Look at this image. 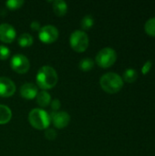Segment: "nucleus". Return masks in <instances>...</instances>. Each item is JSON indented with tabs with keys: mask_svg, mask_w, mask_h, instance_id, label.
I'll use <instances>...</instances> for the list:
<instances>
[{
	"mask_svg": "<svg viewBox=\"0 0 155 156\" xmlns=\"http://www.w3.org/2000/svg\"><path fill=\"white\" fill-rule=\"evenodd\" d=\"M17 41H18V44H19L20 47H22V48H27V47H30L33 44L34 38H33V37L30 34L24 33V34H21L18 37Z\"/></svg>",
	"mask_w": 155,
	"mask_h": 156,
	"instance_id": "obj_15",
	"label": "nucleus"
},
{
	"mask_svg": "<svg viewBox=\"0 0 155 156\" xmlns=\"http://www.w3.org/2000/svg\"><path fill=\"white\" fill-rule=\"evenodd\" d=\"M100 84L103 90L113 94L120 91L123 86V80L120 75L114 72H109L101 76Z\"/></svg>",
	"mask_w": 155,
	"mask_h": 156,
	"instance_id": "obj_2",
	"label": "nucleus"
},
{
	"mask_svg": "<svg viewBox=\"0 0 155 156\" xmlns=\"http://www.w3.org/2000/svg\"><path fill=\"white\" fill-rule=\"evenodd\" d=\"M16 91L15 83L8 78L0 77V96L1 97H11Z\"/></svg>",
	"mask_w": 155,
	"mask_h": 156,
	"instance_id": "obj_10",
	"label": "nucleus"
},
{
	"mask_svg": "<svg viewBox=\"0 0 155 156\" xmlns=\"http://www.w3.org/2000/svg\"><path fill=\"white\" fill-rule=\"evenodd\" d=\"M117 59L116 51L111 48H104L100 49L96 56V62L100 68H109L112 66Z\"/></svg>",
	"mask_w": 155,
	"mask_h": 156,
	"instance_id": "obj_5",
	"label": "nucleus"
},
{
	"mask_svg": "<svg viewBox=\"0 0 155 156\" xmlns=\"http://www.w3.org/2000/svg\"><path fill=\"white\" fill-rule=\"evenodd\" d=\"M49 116L53 125L58 129H63L67 127L70 122V116L66 112H52Z\"/></svg>",
	"mask_w": 155,
	"mask_h": 156,
	"instance_id": "obj_8",
	"label": "nucleus"
},
{
	"mask_svg": "<svg viewBox=\"0 0 155 156\" xmlns=\"http://www.w3.org/2000/svg\"><path fill=\"white\" fill-rule=\"evenodd\" d=\"M151 68H152V61H147L145 64H144V66L143 67V69H142V71H143V74H147L148 72H149V70L151 69Z\"/></svg>",
	"mask_w": 155,
	"mask_h": 156,
	"instance_id": "obj_24",
	"label": "nucleus"
},
{
	"mask_svg": "<svg viewBox=\"0 0 155 156\" xmlns=\"http://www.w3.org/2000/svg\"><path fill=\"white\" fill-rule=\"evenodd\" d=\"M45 137L48 139V140H55L56 137H57V133L55 130L53 129H48L46 132H45Z\"/></svg>",
	"mask_w": 155,
	"mask_h": 156,
	"instance_id": "obj_22",
	"label": "nucleus"
},
{
	"mask_svg": "<svg viewBox=\"0 0 155 156\" xmlns=\"http://www.w3.org/2000/svg\"><path fill=\"white\" fill-rule=\"evenodd\" d=\"M37 93V87L33 83H25L20 88V95L27 100L36 98Z\"/></svg>",
	"mask_w": 155,
	"mask_h": 156,
	"instance_id": "obj_11",
	"label": "nucleus"
},
{
	"mask_svg": "<svg viewBox=\"0 0 155 156\" xmlns=\"http://www.w3.org/2000/svg\"><path fill=\"white\" fill-rule=\"evenodd\" d=\"M50 105H51V109L53 110V112H58V111L59 110L60 106H61L59 100H57V99L53 100V101L50 102Z\"/></svg>",
	"mask_w": 155,
	"mask_h": 156,
	"instance_id": "obj_23",
	"label": "nucleus"
},
{
	"mask_svg": "<svg viewBox=\"0 0 155 156\" xmlns=\"http://www.w3.org/2000/svg\"><path fill=\"white\" fill-rule=\"evenodd\" d=\"M89 37L86 32L82 30H76L71 33L69 43L71 48L77 52H83L89 47Z\"/></svg>",
	"mask_w": 155,
	"mask_h": 156,
	"instance_id": "obj_4",
	"label": "nucleus"
},
{
	"mask_svg": "<svg viewBox=\"0 0 155 156\" xmlns=\"http://www.w3.org/2000/svg\"><path fill=\"white\" fill-rule=\"evenodd\" d=\"M30 27H31V29L32 30H38L39 31V29L41 28V27H40V23L38 22V21H33L31 24H30Z\"/></svg>",
	"mask_w": 155,
	"mask_h": 156,
	"instance_id": "obj_25",
	"label": "nucleus"
},
{
	"mask_svg": "<svg viewBox=\"0 0 155 156\" xmlns=\"http://www.w3.org/2000/svg\"><path fill=\"white\" fill-rule=\"evenodd\" d=\"M137 77H138V74H137L136 70L133 69H128L123 73V79H124V80L127 81V82H129V83L134 82L136 80Z\"/></svg>",
	"mask_w": 155,
	"mask_h": 156,
	"instance_id": "obj_17",
	"label": "nucleus"
},
{
	"mask_svg": "<svg viewBox=\"0 0 155 156\" xmlns=\"http://www.w3.org/2000/svg\"><path fill=\"white\" fill-rule=\"evenodd\" d=\"M28 121L34 128L38 130L48 129L51 122L49 114L42 109H33L28 114Z\"/></svg>",
	"mask_w": 155,
	"mask_h": 156,
	"instance_id": "obj_3",
	"label": "nucleus"
},
{
	"mask_svg": "<svg viewBox=\"0 0 155 156\" xmlns=\"http://www.w3.org/2000/svg\"><path fill=\"white\" fill-rule=\"evenodd\" d=\"M24 1L23 0H8L5 2V5L11 9V10H15V9H18L20 8L23 5H24Z\"/></svg>",
	"mask_w": 155,
	"mask_h": 156,
	"instance_id": "obj_20",
	"label": "nucleus"
},
{
	"mask_svg": "<svg viewBox=\"0 0 155 156\" xmlns=\"http://www.w3.org/2000/svg\"><path fill=\"white\" fill-rule=\"evenodd\" d=\"M12 118V112L9 107L0 104V124L7 123Z\"/></svg>",
	"mask_w": 155,
	"mask_h": 156,
	"instance_id": "obj_14",
	"label": "nucleus"
},
{
	"mask_svg": "<svg viewBox=\"0 0 155 156\" xmlns=\"http://www.w3.org/2000/svg\"><path fill=\"white\" fill-rule=\"evenodd\" d=\"M53 10L58 16H63L68 12V5L63 0H55L53 2Z\"/></svg>",
	"mask_w": 155,
	"mask_h": 156,
	"instance_id": "obj_12",
	"label": "nucleus"
},
{
	"mask_svg": "<svg viewBox=\"0 0 155 156\" xmlns=\"http://www.w3.org/2000/svg\"><path fill=\"white\" fill-rule=\"evenodd\" d=\"M145 31L148 35L155 37V17H152L147 20L144 26Z\"/></svg>",
	"mask_w": 155,
	"mask_h": 156,
	"instance_id": "obj_19",
	"label": "nucleus"
},
{
	"mask_svg": "<svg viewBox=\"0 0 155 156\" xmlns=\"http://www.w3.org/2000/svg\"><path fill=\"white\" fill-rule=\"evenodd\" d=\"M58 74L56 70L50 66H43L37 73L36 80L37 86L46 90L52 89L58 82Z\"/></svg>",
	"mask_w": 155,
	"mask_h": 156,
	"instance_id": "obj_1",
	"label": "nucleus"
},
{
	"mask_svg": "<svg viewBox=\"0 0 155 156\" xmlns=\"http://www.w3.org/2000/svg\"><path fill=\"white\" fill-rule=\"evenodd\" d=\"M94 67V61L90 58H84L79 63V68L83 71H89Z\"/></svg>",
	"mask_w": 155,
	"mask_h": 156,
	"instance_id": "obj_16",
	"label": "nucleus"
},
{
	"mask_svg": "<svg viewBox=\"0 0 155 156\" xmlns=\"http://www.w3.org/2000/svg\"><path fill=\"white\" fill-rule=\"evenodd\" d=\"M10 66L16 72L19 74L26 73L30 68V62L28 58L23 54H16L10 60Z\"/></svg>",
	"mask_w": 155,
	"mask_h": 156,
	"instance_id": "obj_6",
	"label": "nucleus"
},
{
	"mask_svg": "<svg viewBox=\"0 0 155 156\" xmlns=\"http://www.w3.org/2000/svg\"><path fill=\"white\" fill-rule=\"evenodd\" d=\"M37 103L41 107H47L51 102V97L49 93L46 90H42L37 95Z\"/></svg>",
	"mask_w": 155,
	"mask_h": 156,
	"instance_id": "obj_13",
	"label": "nucleus"
},
{
	"mask_svg": "<svg viewBox=\"0 0 155 156\" xmlns=\"http://www.w3.org/2000/svg\"><path fill=\"white\" fill-rule=\"evenodd\" d=\"M93 25H94V18L91 15H86L80 22V26L84 30L90 29L93 27Z\"/></svg>",
	"mask_w": 155,
	"mask_h": 156,
	"instance_id": "obj_18",
	"label": "nucleus"
},
{
	"mask_svg": "<svg viewBox=\"0 0 155 156\" xmlns=\"http://www.w3.org/2000/svg\"><path fill=\"white\" fill-rule=\"evenodd\" d=\"M16 37V31L10 24L0 25V40L4 43H11Z\"/></svg>",
	"mask_w": 155,
	"mask_h": 156,
	"instance_id": "obj_9",
	"label": "nucleus"
},
{
	"mask_svg": "<svg viewBox=\"0 0 155 156\" xmlns=\"http://www.w3.org/2000/svg\"><path fill=\"white\" fill-rule=\"evenodd\" d=\"M38 37L45 44L53 43L58 37V30L52 25H47L39 29Z\"/></svg>",
	"mask_w": 155,
	"mask_h": 156,
	"instance_id": "obj_7",
	"label": "nucleus"
},
{
	"mask_svg": "<svg viewBox=\"0 0 155 156\" xmlns=\"http://www.w3.org/2000/svg\"><path fill=\"white\" fill-rule=\"evenodd\" d=\"M9 56H10V49L5 45H0V59L5 60L9 58Z\"/></svg>",
	"mask_w": 155,
	"mask_h": 156,
	"instance_id": "obj_21",
	"label": "nucleus"
}]
</instances>
